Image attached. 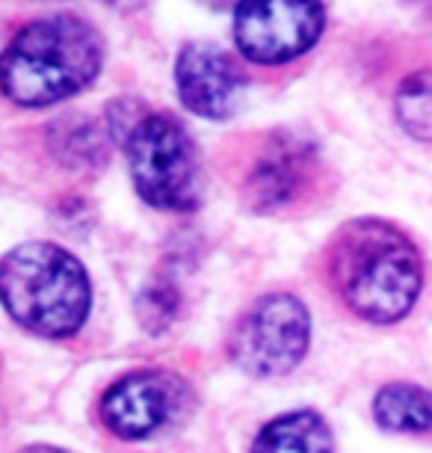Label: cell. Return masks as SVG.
Returning <instances> with one entry per match:
<instances>
[{"mask_svg": "<svg viewBox=\"0 0 432 453\" xmlns=\"http://www.w3.org/2000/svg\"><path fill=\"white\" fill-rule=\"evenodd\" d=\"M335 281L356 314L391 323L409 314L421 291V258L385 223L346 225L335 246Z\"/></svg>", "mask_w": 432, "mask_h": 453, "instance_id": "3957f363", "label": "cell"}, {"mask_svg": "<svg viewBox=\"0 0 432 453\" xmlns=\"http://www.w3.org/2000/svg\"><path fill=\"white\" fill-rule=\"evenodd\" d=\"M323 0H237L234 39L246 60L281 65L317 45Z\"/></svg>", "mask_w": 432, "mask_h": 453, "instance_id": "8992f818", "label": "cell"}, {"mask_svg": "<svg viewBox=\"0 0 432 453\" xmlns=\"http://www.w3.org/2000/svg\"><path fill=\"white\" fill-rule=\"evenodd\" d=\"M397 119L414 140L432 142V72H418L403 80L397 92Z\"/></svg>", "mask_w": 432, "mask_h": 453, "instance_id": "7c38bea8", "label": "cell"}, {"mask_svg": "<svg viewBox=\"0 0 432 453\" xmlns=\"http://www.w3.org/2000/svg\"><path fill=\"white\" fill-rule=\"evenodd\" d=\"M0 302L15 323L42 338H69L89 317L92 284L57 243H21L0 261Z\"/></svg>", "mask_w": 432, "mask_h": 453, "instance_id": "7a4b0ae2", "label": "cell"}, {"mask_svg": "<svg viewBox=\"0 0 432 453\" xmlns=\"http://www.w3.org/2000/svg\"><path fill=\"white\" fill-rule=\"evenodd\" d=\"M311 338L305 306L290 293L258 299L231 335V356L249 374L275 376L302 362Z\"/></svg>", "mask_w": 432, "mask_h": 453, "instance_id": "5b68a950", "label": "cell"}, {"mask_svg": "<svg viewBox=\"0 0 432 453\" xmlns=\"http://www.w3.org/2000/svg\"><path fill=\"white\" fill-rule=\"evenodd\" d=\"M127 166L137 193L160 211L198 205V160L190 133L169 113H148L127 128Z\"/></svg>", "mask_w": 432, "mask_h": 453, "instance_id": "277c9868", "label": "cell"}, {"mask_svg": "<svg viewBox=\"0 0 432 453\" xmlns=\"http://www.w3.org/2000/svg\"><path fill=\"white\" fill-rule=\"evenodd\" d=\"M305 163H308V148H302L290 137H278L267 155H263L255 169L249 172L246 181V196L255 208L273 211L278 205L290 201L305 181Z\"/></svg>", "mask_w": 432, "mask_h": 453, "instance_id": "9c48e42d", "label": "cell"}, {"mask_svg": "<svg viewBox=\"0 0 432 453\" xmlns=\"http://www.w3.org/2000/svg\"><path fill=\"white\" fill-rule=\"evenodd\" d=\"M104 42L77 15H47L21 27L0 54V92L12 104L39 110L74 98L98 77Z\"/></svg>", "mask_w": 432, "mask_h": 453, "instance_id": "6da1fadb", "label": "cell"}, {"mask_svg": "<svg viewBox=\"0 0 432 453\" xmlns=\"http://www.w3.org/2000/svg\"><path fill=\"white\" fill-rule=\"evenodd\" d=\"M252 453H331V432L317 412H290L263 427Z\"/></svg>", "mask_w": 432, "mask_h": 453, "instance_id": "30bf717a", "label": "cell"}, {"mask_svg": "<svg viewBox=\"0 0 432 453\" xmlns=\"http://www.w3.org/2000/svg\"><path fill=\"white\" fill-rule=\"evenodd\" d=\"M376 421L394 432H432V394L414 385H388L376 397Z\"/></svg>", "mask_w": 432, "mask_h": 453, "instance_id": "8fae6325", "label": "cell"}, {"mask_svg": "<svg viewBox=\"0 0 432 453\" xmlns=\"http://www.w3.org/2000/svg\"><path fill=\"white\" fill-rule=\"evenodd\" d=\"M205 6H210V9H225V6H231V4H237V0H202Z\"/></svg>", "mask_w": 432, "mask_h": 453, "instance_id": "9a60e30c", "label": "cell"}, {"mask_svg": "<svg viewBox=\"0 0 432 453\" xmlns=\"http://www.w3.org/2000/svg\"><path fill=\"white\" fill-rule=\"evenodd\" d=\"M175 308H178V291L169 288V284H157V288L145 291L137 302L140 320L152 332H160L166 323H169L175 317Z\"/></svg>", "mask_w": 432, "mask_h": 453, "instance_id": "4fadbf2b", "label": "cell"}, {"mask_svg": "<svg viewBox=\"0 0 432 453\" xmlns=\"http://www.w3.org/2000/svg\"><path fill=\"white\" fill-rule=\"evenodd\" d=\"M184 382L163 371H140L119 379L101 400V421L122 439H145L181 409Z\"/></svg>", "mask_w": 432, "mask_h": 453, "instance_id": "52a82bcc", "label": "cell"}, {"mask_svg": "<svg viewBox=\"0 0 432 453\" xmlns=\"http://www.w3.org/2000/svg\"><path fill=\"white\" fill-rule=\"evenodd\" d=\"M178 98L187 110L205 119H228L240 107L243 74L222 47L210 42H193L175 62Z\"/></svg>", "mask_w": 432, "mask_h": 453, "instance_id": "ba28073f", "label": "cell"}, {"mask_svg": "<svg viewBox=\"0 0 432 453\" xmlns=\"http://www.w3.org/2000/svg\"><path fill=\"white\" fill-rule=\"evenodd\" d=\"M18 453H69V450H62V447H54V444H30Z\"/></svg>", "mask_w": 432, "mask_h": 453, "instance_id": "5bb4252c", "label": "cell"}]
</instances>
